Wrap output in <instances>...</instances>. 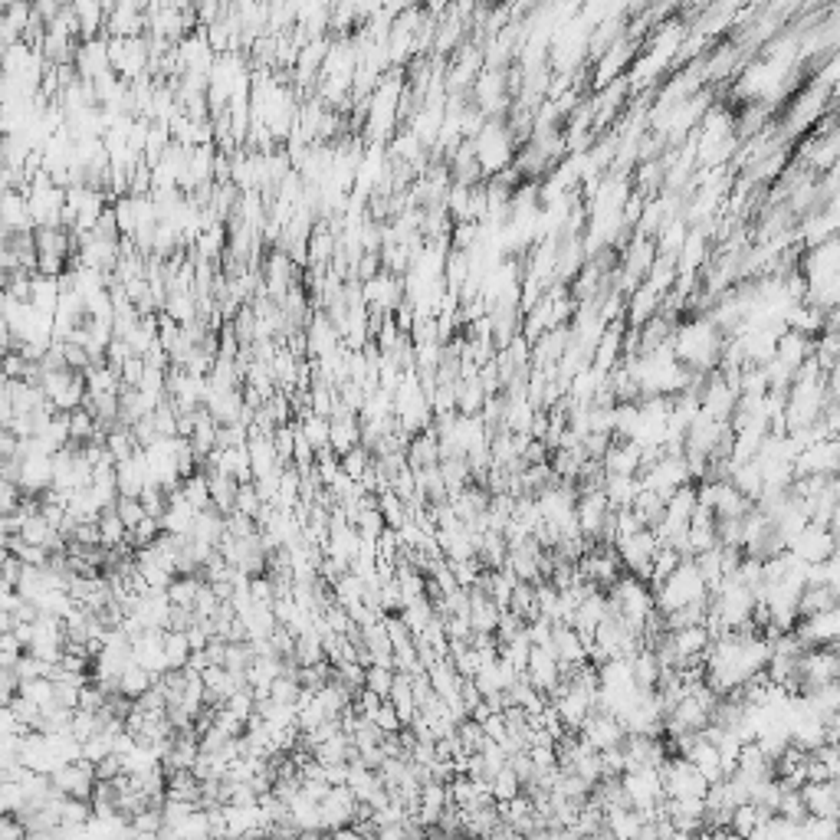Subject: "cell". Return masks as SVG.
Returning <instances> with one entry per match:
<instances>
[{
  "mask_svg": "<svg viewBox=\"0 0 840 840\" xmlns=\"http://www.w3.org/2000/svg\"><path fill=\"white\" fill-rule=\"evenodd\" d=\"M358 807L361 801L355 797V791L348 785H332L322 801H318V811H322V827L332 834H338L342 827L358 821Z\"/></svg>",
  "mask_w": 840,
  "mask_h": 840,
  "instance_id": "cell-1",
  "label": "cell"
},
{
  "mask_svg": "<svg viewBox=\"0 0 840 840\" xmlns=\"http://www.w3.org/2000/svg\"><path fill=\"white\" fill-rule=\"evenodd\" d=\"M53 788L66 797H89L93 801V791L99 785V772H95V762L89 758H76V762L60 765L56 772L50 775Z\"/></svg>",
  "mask_w": 840,
  "mask_h": 840,
  "instance_id": "cell-2",
  "label": "cell"
},
{
  "mask_svg": "<svg viewBox=\"0 0 840 840\" xmlns=\"http://www.w3.org/2000/svg\"><path fill=\"white\" fill-rule=\"evenodd\" d=\"M115 480H119V493H122V496H142V493H145V486L151 483V473H148L145 454L138 450L135 456L122 460V464L115 466Z\"/></svg>",
  "mask_w": 840,
  "mask_h": 840,
  "instance_id": "cell-3",
  "label": "cell"
},
{
  "mask_svg": "<svg viewBox=\"0 0 840 840\" xmlns=\"http://www.w3.org/2000/svg\"><path fill=\"white\" fill-rule=\"evenodd\" d=\"M155 679L158 677L151 673V669H145L142 663L135 660V663H129V667H125V673L119 677V693L129 696V699H138V696L148 693V689L155 686Z\"/></svg>",
  "mask_w": 840,
  "mask_h": 840,
  "instance_id": "cell-4",
  "label": "cell"
},
{
  "mask_svg": "<svg viewBox=\"0 0 840 840\" xmlns=\"http://www.w3.org/2000/svg\"><path fill=\"white\" fill-rule=\"evenodd\" d=\"M99 535H103L105 549H122V545H129V525L122 523V515L115 513V506L103 509V515H99Z\"/></svg>",
  "mask_w": 840,
  "mask_h": 840,
  "instance_id": "cell-5",
  "label": "cell"
},
{
  "mask_svg": "<svg viewBox=\"0 0 840 840\" xmlns=\"http://www.w3.org/2000/svg\"><path fill=\"white\" fill-rule=\"evenodd\" d=\"M115 513L122 515V523L129 525V529H135V525L148 515L145 513V503H142L138 496H119V499H115Z\"/></svg>",
  "mask_w": 840,
  "mask_h": 840,
  "instance_id": "cell-6",
  "label": "cell"
}]
</instances>
